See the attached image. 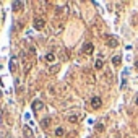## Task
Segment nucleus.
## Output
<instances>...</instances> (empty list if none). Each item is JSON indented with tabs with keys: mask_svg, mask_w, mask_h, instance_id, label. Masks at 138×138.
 Masks as SVG:
<instances>
[{
	"mask_svg": "<svg viewBox=\"0 0 138 138\" xmlns=\"http://www.w3.org/2000/svg\"><path fill=\"white\" fill-rule=\"evenodd\" d=\"M102 106V99L99 96H94V97H91V107L93 109H99Z\"/></svg>",
	"mask_w": 138,
	"mask_h": 138,
	"instance_id": "obj_1",
	"label": "nucleus"
},
{
	"mask_svg": "<svg viewBox=\"0 0 138 138\" xmlns=\"http://www.w3.org/2000/svg\"><path fill=\"white\" fill-rule=\"evenodd\" d=\"M83 52H84L86 55H91L93 52H94V46H93L91 42H86V44L83 46Z\"/></svg>",
	"mask_w": 138,
	"mask_h": 138,
	"instance_id": "obj_2",
	"label": "nucleus"
},
{
	"mask_svg": "<svg viewBox=\"0 0 138 138\" xmlns=\"http://www.w3.org/2000/svg\"><path fill=\"white\" fill-rule=\"evenodd\" d=\"M42 109H44V102H42V101H39V99L33 101V110H34V112H37V110H42Z\"/></svg>",
	"mask_w": 138,
	"mask_h": 138,
	"instance_id": "obj_3",
	"label": "nucleus"
},
{
	"mask_svg": "<svg viewBox=\"0 0 138 138\" xmlns=\"http://www.w3.org/2000/svg\"><path fill=\"white\" fill-rule=\"evenodd\" d=\"M44 26H46V21H44L42 18H36V20H34V28H36V29L41 31V29H44Z\"/></svg>",
	"mask_w": 138,
	"mask_h": 138,
	"instance_id": "obj_4",
	"label": "nucleus"
},
{
	"mask_svg": "<svg viewBox=\"0 0 138 138\" xmlns=\"http://www.w3.org/2000/svg\"><path fill=\"white\" fill-rule=\"evenodd\" d=\"M23 135H24V138H34V133H33V130H31L28 125L23 127Z\"/></svg>",
	"mask_w": 138,
	"mask_h": 138,
	"instance_id": "obj_5",
	"label": "nucleus"
},
{
	"mask_svg": "<svg viewBox=\"0 0 138 138\" xmlns=\"http://www.w3.org/2000/svg\"><path fill=\"white\" fill-rule=\"evenodd\" d=\"M23 64H24V67H23L24 73H28V72H29V68H31V65H33V60H29L28 57L24 55V62H23Z\"/></svg>",
	"mask_w": 138,
	"mask_h": 138,
	"instance_id": "obj_6",
	"label": "nucleus"
},
{
	"mask_svg": "<svg viewBox=\"0 0 138 138\" xmlns=\"http://www.w3.org/2000/svg\"><path fill=\"white\" fill-rule=\"evenodd\" d=\"M11 5H13V10H15V11H20V10H23L24 2H18V0H15V2H13Z\"/></svg>",
	"mask_w": 138,
	"mask_h": 138,
	"instance_id": "obj_7",
	"label": "nucleus"
},
{
	"mask_svg": "<svg viewBox=\"0 0 138 138\" xmlns=\"http://www.w3.org/2000/svg\"><path fill=\"white\" fill-rule=\"evenodd\" d=\"M117 44H119V41H117L114 36L107 37V46H109V47H117Z\"/></svg>",
	"mask_w": 138,
	"mask_h": 138,
	"instance_id": "obj_8",
	"label": "nucleus"
},
{
	"mask_svg": "<svg viewBox=\"0 0 138 138\" xmlns=\"http://www.w3.org/2000/svg\"><path fill=\"white\" fill-rule=\"evenodd\" d=\"M44 60H46L47 64H54V62H55V54H54V52H49Z\"/></svg>",
	"mask_w": 138,
	"mask_h": 138,
	"instance_id": "obj_9",
	"label": "nucleus"
},
{
	"mask_svg": "<svg viewBox=\"0 0 138 138\" xmlns=\"http://www.w3.org/2000/svg\"><path fill=\"white\" fill-rule=\"evenodd\" d=\"M51 122H52V119H51V117H46V119H42V120H41V125H42V128H47V127H51Z\"/></svg>",
	"mask_w": 138,
	"mask_h": 138,
	"instance_id": "obj_10",
	"label": "nucleus"
},
{
	"mask_svg": "<svg viewBox=\"0 0 138 138\" xmlns=\"http://www.w3.org/2000/svg\"><path fill=\"white\" fill-rule=\"evenodd\" d=\"M112 64H114L115 67H119L120 64H122V57H120V55H115V57H112Z\"/></svg>",
	"mask_w": 138,
	"mask_h": 138,
	"instance_id": "obj_11",
	"label": "nucleus"
},
{
	"mask_svg": "<svg viewBox=\"0 0 138 138\" xmlns=\"http://www.w3.org/2000/svg\"><path fill=\"white\" fill-rule=\"evenodd\" d=\"M102 65H104V62H102V60H96V62H94V68H96V70H101Z\"/></svg>",
	"mask_w": 138,
	"mask_h": 138,
	"instance_id": "obj_12",
	"label": "nucleus"
},
{
	"mask_svg": "<svg viewBox=\"0 0 138 138\" xmlns=\"http://www.w3.org/2000/svg\"><path fill=\"white\" fill-rule=\"evenodd\" d=\"M68 122L77 123V122H78V115H70V117H68Z\"/></svg>",
	"mask_w": 138,
	"mask_h": 138,
	"instance_id": "obj_13",
	"label": "nucleus"
},
{
	"mask_svg": "<svg viewBox=\"0 0 138 138\" xmlns=\"http://www.w3.org/2000/svg\"><path fill=\"white\" fill-rule=\"evenodd\" d=\"M55 135H57V136H64V135H65L64 128H57V130H55Z\"/></svg>",
	"mask_w": 138,
	"mask_h": 138,
	"instance_id": "obj_14",
	"label": "nucleus"
},
{
	"mask_svg": "<svg viewBox=\"0 0 138 138\" xmlns=\"http://www.w3.org/2000/svg\"><path fill=\"white\" fill-rule=\"evenodd\" d=\"M60 70V65H54V67H51V73H55V72H59Z\"/></svg>",
	"mask_w": 138,
	"mask_h": 138,
	"instance_id": "obj_15",
	"label": "nucleus"
},
{
	"mask_svg": "<svg viewBox=\"0 0 138 138\" xmlns=\"http://www.w3.org/2000/svg\"><path fill=\"white\" fill-rule=\"evenodd\" d=\"M10 70H11V72H15V62H10Z\"/></svg>",
	"mask_w": 138,
	"mask_h": 138,
	"instance_id": "obj_16",
	"label": "nucleus"
},
{
	"mask_svg": "<svg viewBox=\"0 0 138 138\" xmlns=\"http://www.w3.org/2000/svg\"><path fill=\"white\" fill-rule=\"evenodd\" d=\"M135 67H136V68H138V60H136V62H135Z\"/></svg>",
	"mask_w": 138,
	"mask_h": 138,
	"instance_id": "obj_17",
	"label": "nucleus"
},
{
	"mask_svg": "<svg viewBox=\"0 0 138 138\" xmlns=\"http://www.w3.org/2000/svg\"><path fill=\"white\" fill-rule=\"evenodd\" d=\"M0 99H2V90H0Z\"/></svg>",
	"mask_w": 138,
	"mask_h": 138,
	"instance_id": "obj_18",
	"label": "nucleus"
},
{
	"mask_svg": "<svg viewBox=\"0 0 138 138\" xmlns=\"http://www.w3.org/2000/svg\"><path fill=\"white\" fill-rule=\"evenodd\" d=\"M135 101H136V104H138V97H136V99H135Z\"/></svg>",
	"mask_w": 138,
	"mask_h": 138,
	"instance_id": "obj_19",
	"label": "nucleus"
}]
</instances>
